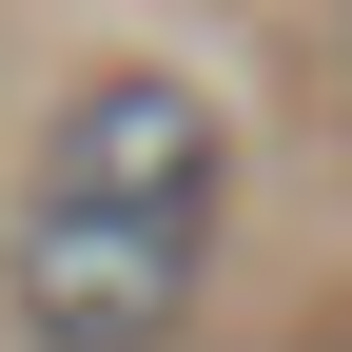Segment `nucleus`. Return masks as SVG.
<instances>
[{
	"mask_svg": "<svg viewBox=\"0 0 352 352\" xmlns=\"http://www.w3.org/2000/svg\"><path fill=\"white\" fill-rule=\"evenodd\" d=\"M215 215H235V118L176 59H118L39 118V176L0 215V314L20 352H176L215 294Z\"/></svg>",
	"mask_w": 352,
	"mask_h": 352,
	"instance_id": "obj_1",
	"label": "nucleus"
}]
</instances>
